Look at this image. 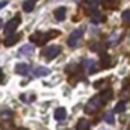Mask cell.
Masks as SVG:
<instances>
[{"instance_id":"obj_14","label":"cell","mask_w":130,"mask_h":130,"mask_svg":"<svg viewBox=\"0 0 130 130\" xmlns=\"http://www.w3.org/2000/svg\"><path fill=\"white\" fill-rule=\"evenodd\" d=\"M106 18H104V15L103 14H100L98 11H95V12H92V15H91V21L92 23H95V24H98V23H103Z\"/></svg>"},{"instance_id":"obj_5","label":"cell","mask_w":130,"mask_h":130,"mask_svg":"<svg viewBox=\"0 0 130 130\" xmlns=\"http://www.w3.org/2000/svg\"><path fill=\"white\" fill-rule=\"evenodd\" d=\"M82 36H83V29H76V30H73L71 35L68 36V45H70V47H76Z\"/></svg>"},{"instance_id":"obj_27","label":"cell","mask_w":130,"mask_h":130,"mask_svg":"<svg viewBox=\"0 0 130 130\" xmlns=\"http://www.w3.org/2000/svg\"><path fill=\"white\" fill-rule=\"evenodd\" d=\"M32 2H36V0H32Z\"/></svg>"},{"instance_id":"obj_1","label":"cell","mask_w":130,"mask_h":130,"mask_svg":"<svg viewBox=\"0 0 130 130\" xmlns=\"http://www.w3.org/2000/svg\"><path fill=\"white\" fill-rule=\"evenodd\" d=\"M59 33L58 32H48V33H42V32H35L30 35V41H32L33 44H38V45H42V44H45L50 38H53V36H58Z\"/></svg>"},{"instance_id":"obj_4","label":"cell","mask_w":130,"mask_h":130,"mask_svg":"<svg viewBox=\"0 0 130 130\" xmlns=\"http://www.w3.org/2000/svg\"><path fill=\"white\" fill-rule=\"evenodd\" d=\"M61 53V47L59 45H48L42 50V55L45 59H55L58 55Z\"/></svg>"},{"instance_id":"obj_18","label":"cell","mask_w":130,"mask_h":130,"mask_svg":"<svg viewBox=\"0 0 130 130\" xmlns=\"http://www.w3.org/2000/svg\"><path fill=\"white\" fill-rule=\"evenodd\" d=\"M33 8H35V3H33L32 0H26V2L23 3V9H24L26 12H32Z\"/></svg>"},{"instance_id":"obj_10","label":"cell","mask_w":130,"mask_h":130,"mask_svg":"<svg viewBox=\"0 0 130 130\" xmlns=\"http://www.w3.org/2000/svg\"><path fill=\"white\" fill-rule=\"evenodd\" d=\"M18 39H20V35L14 33V35H11V36H6V38H5V41H3V44H5L6 47H11V45L17 44V41H18Z\"/></svg>"},{"instance_id":"obj_24","label":"cell","mask_w":130,"mask_h":130,"mask_svg":"<svg viewBox=\"0 0 130 130\" xmlns=\"http://www.w3.org/2000/svg\"><path fill=\"white\" fill-rule=\"evenodd\" d=\"M6 5H8V0H2V2H0V9H3Z\"/></svg>"},{"instance_id":"obj_7","label":"cell","mask_w":130,"mask_h":130,"mask_svg":"<svg viewBox=\"0 0 130 130\" xmlns=\"http://www.w3.org/2000/svg\"><path fill=\"white\" fill-rule=\"evenodd\" d=\"M82 68L85 70V73L88 74H92L97 71V67H95V61L94 59H85L83 64H82Z\"/></svg>"},{"instance_id":"obj_21","label":"cell","mask_w":130,"mask_h":130,"mask_svg":"<svg viewBox=\"0 0 130 130\" xmlns=\"http://www.w3.org/2000/svg\"><path fill=\"white\" fill-rule=\"evenodd\" d=\"M103 2L107 8H117L118 3H120V0H103Z\"/></svg>"},{"instance_id":"obj_9","label":"cell","mask_w":130,"mask_h":130,"mask_svg":"<svg viewBox=\"0 0 130 130\" xmlns=\"http://www.w3.org/2000/svg\"><path fill=\"white\" fill-rule=\"evenodd\" d=\"M100 64L103 65V68H109V67H110V64H112L110 56H109L107 53L101 52V53H100Z\"/></svg>"},{"instance_id":"obj_25","label":"cell","mask_w":130,"mask_h":130,"mask_svg":"<svg viewBox=\"0 0 130 130\" xmlns=\"http://www.w3.org/2000/svg\"><path fill=\"white\" fill-rule=\"evenodd\" d=\"M2 80H3V71L0 70V83H2Z\"/></svg>"},{"instance_id":"obj_3","label":"cell","mask_w":130,"mask_h":130,"mask_svg":"<svg viewBox=\"0 0 130 130\" xmlns=\"http://www.w3.org/2000/svg\"><path fill=\"white\" fill-rule=\"evenodd\" d=\"M21 23V18L17 15L15 18H12V20H9L6 24H5V27H3V32H5V35L6 36H11V35H14V32H15V29L18 27V24Z\"/></svg>"},{"instance_id":"obj_16","label":"cell","mask_w":130,"mask_h":130,"mask_svg":"<svg viewBox=\"0 0 130 130\" xmlns=\"http://www.w3.org/2000/svg\"><path fill=\"white\" fill-rule=\"evenodd\" d=\"M113 95V92H112V89H104L101 94H100V98H101V101L103 103H106V101H109L110 98Z\"/></svg>"},{"instance_id":"obj_2","label":"cell","mask_w":130,"mask_h":130,"mask_svg":"<svg viewBox=\"0 0 130 130\" xmlns=\"http://www.w3.org/2000/svg\"><path fill=\"white\" fill-rule=\"evenodd\" d=\"M103 104H104V103L101 101L100 95H95V97L91 98V101L85 106V112H86V113H94V112H97Z\"/></svg>"},{"instance_id":"obj_11","label":"cell","mask_w":130,"mask_h":130,"mask_svg":"<svg viewBox=\"0 0 130 130\" xmlns=\"http://www.w3.org/2000/svg\"><path fill=\"white\" fill-rule=\"evenodd\" d=\"M18 53H20V55H23V56H29V55H32V53H33V45H32V44H26V45L20 47Z\"/></svg>"},{"instance_id":"obj_6","label":"cell","mask_w":130,"mask_h":130,"mask_svg":"<svg viewBox=\"0 0 130 130\" xmlns=\"http://www.w3.org/2000/svg\"><path fill=\"white\" fill-rule=\"evenodd\" d=\"M121 38H123V30H115V32H112L109 36H107V45H115V44H118L120 41H121Z\"/></svg>"},{"instance_id":"obj_15","label":"cell","mask_w":130,"mask_h":130,"mask_svg":"<svg viewBox=\"0 0 130 130\" xmlns=\"http://www.w3.org/2000/svg\"><path fill=\"white\" fill-rule=\"evenodd\" d=\"M77 130H91L89 127V121L86 118H80L77 121Z\"/></svg>"},{"instance_id":"obj_13","label":"cell","mask_w":130,"mask_h":130,"mask_svg":"<svg viewBox=\"0 0 130 130\" xmlns=\"http://www.w3.org/2000/svg\"><path fill=\"white\" fill-rule=\"evenodd\" d=\"M55 118L58 120V121H62L67 118V109L65 107H58L56 110H55Z\"/></svg>"},{"instance_id":"obj_8","label":"cell","mask_w":130,"mask_h":130,"mask_svg":"<svg viewBox=\"0 0 130 130\" xmlns=\"http://www.w3.org/2000/svg\"><path fill=\"white\" fill-rule=\"evenodd\" d=\"M15 73L17 74H21V76H24V74H27L29 73V70H30V67L27 64H24V62H20V64H17L15 65Z\"/></svg>"},{"instance_id":"obj_28","label":"cell","mask_w":130,"mask_h":130,"mask_svg":"<svg viewBox=\"0 0 130 130\" xmlns=\"http://www.w3.org/2000/svg\"><path fill=\"white\" fill-rule=\"evenodd\" d=\"M129 130H130V129H129Z\"/></svg>"},{"instance_id":"obj_23","label":"cell","mask_w":130,"mask_h":130,"mask_svg":"<svg viewBox=\"0 0 130 130\" xmlns=\"http://www.w3.org/2000/svg\"><path fill=\"white\" fill-rule=\"evenodd\" d=\"M104 82H106V80H104V79H101V80H97V82H95V83H94V86H95V88H100V86H101V85H103V83H104Z\"/></svg>"},{"instance_id":"obj_19","label":"cell","mask_w":130,"mask_h":130,"mask_svg":"<svg viewBox=\"0 0 130 130\" xmlns=\"http://www.w3.org/2000/svg\"><path fill=\"white\" fill-rule=\"evenodd\" d=\"M103 120H104L106 123H109V124H113V121H115L113 112H106V113L103 115Z\"/></svg>"},{"instance_id":"obj_22","label":"cell","mask_w":130,"mask_h":130,"mask_svg":"<svg viewBox=\"0 0 130 130\" xmlns=\"http://www.w3.org/2000/svg\"><path fill=\"white\" fill-rule=\"evenodd\" d=\"M123 20H124V23H130V9L123 12Z\"/></svg>"},{"instance_id":"obj_17","label":"cell","mask_w":130,"mask_h":130,"mask_svg":"<svg viewBox=\"0 0 130 130\" xmlns=\"http://www.w3.org/2000/svg\"><path fill=\"white\" fill-rule=\"evenodd\" d=\"M35 76L36 77H41V76H47L48 73H50V70L48 68H45V67H38V68H35Z\"/></svg>"},{"instance_id":"obj_26","label":"cell","mask_w":130,"mask_h":130,"mask_svg":"<svg viewBox=\"0 0 130 130\" xmlns=\"http://www.w3.org/2000/svg\"><path fill=\"white\" fill-rule=\"evenodd\" d=\"M17 130H27V129H24V127H20V129H17Z\"/></svg>"},{"instance_id":"obj_12","label":"cell","mask_w":130,"mask_h":130,"mask_svg":"<svg viewBox=\"0 0 130 130\" xmlns=\"http://www.w3.org/2000/svg\"><path fill=\"white\" fill-rule=\"evenodd\" d=\"M65 15H67V9L65 8H56L55 9V17H56L58 21H64Z\"/></svg>"},{"instance_id":"obj_20","label":"cell","mask_w":130,"mask_h":130,"mask_svg":"<svg viewBox=\"0 0 130 130\" xmlns=\"http://www.w3.org/2000/svg\"><path fill=\"white\" fill-rule=\"evenodd\" d=\"M124 110H126V101H120V103L115 106V109H113L115 113H120V112H124Z\"/></svg>"}]
</instances>
